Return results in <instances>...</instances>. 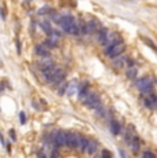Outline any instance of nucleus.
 <instances>
[{"instance_id":"obj_1","label":"nucleus","mask_w":157,"mask_h":158,"mask_svg":"<svg viewBox=\"0 0 157 158\" xmlns=\"http://www.w3.org/2000/svg\"><path fill=\"white\" fill-rule=\"evenodd\" d=\"M124 50H125V44L123 43V41H120V43L114 44V46H106V48H105V54L109 55V57L113 59V58L120 57V55L124 52Z\"/></svg>"},{"instance_id":"obj_2","label":"nucleus","mask_w":157,"mask_h":158,"mask_svg":"<svg viewBox=\"0 0 157 158\" xmlns=\"http://www.w3.org/2000/svg\"><path fill=\"white\" fill-rule=\"evenodd\" d=\"M78 136H80V135H77V133L65 132V146H68V147H70V148H76L77 147Z\"/></svg>"},{"instance_id":"obj_3","label":"nucleus","mask_w":157,"mask_h":158,"mask_svg":"<svg viewBox=\"0 0 157 158\" xmlns=\"http://www.w3.org/2000/svg\"><path fill=\"white\" fill-rule=\"evenodd\" d=\"M101 28V24L96 19L93 21H88L87 24H84V30H86V35H94L96 32V29Z\"/></svg>"},{"instance_id":"obj_4","label":"nucleus","mask_w":157,"mask_h":158,"mask_svg":"<svg viewBox=\"0 0 157 158\" xmlns=\"http://www.w3.org/2000/svg\"><path fill=\"white\" fill-rule=\"evenodd\" d=\"M145 98V96H143ZM143 104L146 106L147 109H156V106H157V98H156V93L154 92H152L150 95H147L146 98H145V101H143Z\"/></svg>"},{"instance_id":"obj_5","label":"nucleus","mask_w":157,"mask_h":158,"mask_svg":"<svg viewBox=\"0 0 157 158\" xmlns=\"http://www.w3.org/2000/svg\"><path fill=\"white\" fill-rule=\"evenodd\" d=\"M64 80H65V72L59 69V72H58L57 74L54 76V79L51 80V84H53L54 87H58L59 84L62 83V81H64Z\"/></svg>"},{"instance_id":"obj_6","label":"nucleus","mask_w":157,"mask_h":158,"mask_svg":"<svg viewBox=\"0 0 157 158\" xmlns=\"http://www.w3.org/2000/svg\"><path fill=\"white\" fill-rule=\"evenodd\" d=\"M96 148H98V144H96V142L95 140H88V143H87V146H86V153H88L90 155H94L95 154V151H96Z\"/></svg>"},{"instance_id":"obj_7","label":"nucleus","mask_w":157,"mask_h":158,"mask_svg":"<svg viewBox=\"0 0 157 158\" xmlns=\"http://www.w3.org/2000/svg\"><path fill=\"white\" fill-rule=\"evenodd\" d=\"M35 51H36V54L40 55V57H48V54H50V52H48V48H47L46 44H40V46H36Z\"/></svg>"},{"instance_id":"obj_8","label":"nucleus","mask_w":157,"mask_h":158,"mask_svg":"<svg viewBox=\"0 0 157 158\" xmlns=\"http://www.w3.org/2000/svg\"><path fill=\"white\" fill-rule=\"evenodd\" d=\"M88 92V83H83V84H78L77 87V93H78V98L81 99L86 93Z\"/></svg>"},{"instance_id":"obj_9","label":"nucleus","mask_w":157,"mask_h":158,"mask_svg":"<svg viewBox=\"0 0 157 158\" xmlns=\"http://www.w3.org/2000/svg\"><path fill=\"white\" fill-rule=\"evenodd\" d=\"M120 131H121V125H120L116 120H112V122H110V132L113 133V135H118Z\"/></svg>"},{"instance_id":"obj_10","label":"nucleus","mask_w":157,"mask_h":158,"mask_svg":"<svg viewBox=\"0 0 157 158\" xmlns=\"http://www.w3.org/2000/svg\"><path fill=\"white\" fill-rule=\"evenodd\" d=\"M130 144H131L132 151H134V153L136 154V153L139 151V148H141V142H139V137H138V136L135 135V136H134V139L131 140V143H130Z\"/></svg>"},{"instance_id":"obj_11","label":"nucleus","mask_w":157,"mask_h":158,"mask_svg":"<svg viewBox=\"0 0 157 158\" xmlns=\"http://www.w3.org/2000/svg\"><path fill=\"white\" fill-rule=\"evenodd\" d=\"M87 143H88V139L87 137H84V136H78V142H77V150H80V151H84L86 150V146H87Z\"/></svg>"},{"instance_id":"obj_12","label":"nucleus","mask_w":157,"mask_h":158,"mask_svg":"<svg viewBox=\"0 0 157 158\" xmlns=\"http://www.w3.org/2000/svg\"><path fill=\"white\" fill-rule=\"evenodd\" d=\"M77 87H78V83L77 81H72L70 84H68V88H66V93L68 95H73L75 92H77Z\"/></svg>"},{"instance_id":"obj_13","label":"nucleus","mask_w":157,"mask_h":158,"mask_svg":"<svg viewBox=\"0 0 157 158\" xmlns=\"http://www.w3.org/2000/svg\"><path fill=\"white\" fill-rule=\"evenodd\" d=\"M107 29H105V28H99V32H98V41H99L101 44L105 41V39H106V36H107Z\"/></svg>"},{"instance_id":"obj_14","label":"nucleus","mask_w":157,"mask_h":158,"mask_svg":"<svg viewBox=\"0 0 157 158\" xmlns=\"http://www.w3.org/2000/svg\"><path fill=\"white\" fill-rule=\"evenodd\" d=\"M68 84H69V83H64V81H62V83L57 87V88H58V90H57L58 92H57V93L59 95V96H64L65 93H66V88H68Z\"/></svg>"},{"instance_id":"obj_15","label":"nucleus","mask_w":157,"mask_h":158,"mask_svg":"<svg viewBox=\"0 0 157 158\" xmlns=\"http://www.w3.org/2000/svg\"><path fill=\"white\" fill-rule=\"evenodd\" d=\"M136 74H138V70H136V68H134V66L128 68V70H127V77H128V79L135 80L136 79Z\"/></svg>"},{"instance_id":"obj_16","label":"nucleus","mask_w":157,"mask_h":158,"mask_svg":"<svg viewBox=\"0 0 157 158\" xmlns=\"http://www.w3.org/2000/svg\"><path fill=\"white\" fill-rule=\"evenodd\" d=\"M40 26H41V29H43V32L47 33V35H50L51 30H53V28H51V25H50V22H47V21H43L41 24H40Z\"/></svg>"},{"instance_id":"obj_17","label":"nucleus","mask_w":157,"mask_h":158,"mask_svg":"<svg viewBox=\"0 0 157 158\" xmlns=\"http://www.w3.org/2000/svg\"><path fill=\"white\" fill-rule=\"evenodd\" d=\"M47 46V48H54V47H57V39H54V37H48V39L46 40V43H44Z\"/></svg>"},{"instance_id":"obj_18","label":"nucleus","mask_w":157,"mask_h":158,"mask_svg":"<svg viewBox=\"0 0 157 158\" xmlns=\"http://www.w3.org/2000/svg\"><path fill=\"white\" fill-rule=\"evenodd\" d=\"M101 104H102V103H101V98L98 96L96 99H94V101L91 102V103H90L88 106H87V107H90V109H95V107H98V106H101Z\"/></svg>"},{"instance_id":"obj_19","label":"nucleus","mask_w":157,"mask_h":158,"mask_svg":"<svg viewBox=\"0 0 157 158\" xmlns=\"http://www.w3.org/2000/svg\"><path fill=\"white\" fill-rule=\"evenodd\" d=\"M114 59V58H113ZM125 63V58H118V59H114V66L116 68H121V66H124Z\"/></svg>"},{"instance_id":"obj_20","label":"nucleus","mask_w":157,"mask_h":158,"mask_svg":"<svg viewBox=\"0 0 157 158\" xmlns=\"http://www.w3.org/2000/svg\"><path fill=\"white\" fill-rule=\"evenodd\" d=\"M95 110H96V115H98V117H105L106 110L102 107V104H101V106H98V107H95Z\"/></svg>"},{"instance_id":"obj_21","label":"nucleus","mask_w":157,"mask_h":158,"mask_svg":"<svg viewBox=\"0 0 157 158\" xmlns=\"http://www.w3.org/2000/svg\"><path fill=\"white\" fill-rule=\"evenodd\" d=\"M142 40H143V43H146L147 46L150 47V48H153V50H156V46H154V43L150 39H147V37H142Z\"/></svg>"},{"instance_id":"obj_22","label":"nucleus","mask_w":157,"mask_h":158,"mask_svg":"<svg viewBox=\"0 0 157 158\" xmlns=\"http://www.w3.org/2000/svg\"><path fill=\"white\" fill-rule=\"evenodd\" d=\"M6 14H7V10H6V6H1V7H0V18L3 19V21H4V19H6V17H7V15H6Z\"/></svg>"},{"instance_id":"obj_23","label":"nucleus","mask_w":157,"mask_h":158,"mask_svg":"<svg viewBox=\"0 0 157 158\" xmlns=\"http://www.w3.org/2000/svg\"><path fill=\"white\" fill-rule=\"evenodd\" d=\"M51 8L48 7V6H44L43 8H40L39 11H37V15H43V14H47V12H50Z\"/></svg>"},{"instance_id":"obj_24","label":"nucleus","mask_w":157,"mask_h":158,"mask_svg":"<svg viewBox=\"0 0 157 158\" xmlns=\"http://www.w3.org/2000/svg\"><path fill=\"white\" fill-rule=\"evenodd\" d=\"M19 121H21L22 125H25V122H26V114H25V112H21V113H19Z\"/></svg>"},{"instance_id":"obj_25","label":"nucleus","mask_w":157,"mask_h":158,"mask_svg":"<svg viewBox=\"0 0 157 158\" xmlns=\"http://www.w3.org/2000/svg\"><path fill=\"white\" fill-rule=\"evenodd\" d=\"M142 155L145 158H154V157H156V155H154V153H150V151H145Z\"/></svg>"},{"instance_id":"obj_26","label":"nucleus","mask_w":157,"mask_h":158,"mask_svg":"<svg viewBox=\"0 0 157 158\" xmlns=\"http://www.w3.org/2000/svg\"><path fill=\"white\" fill-rule=\"evenodd\" d=\"M8 133H10V139H11V140H14V142H15V140H17V136H15L14 129H10V131H8Z\"/></svg>"},{"instance_id":"obj_27","label":"nucleus","mask_w":157,"mask_h":158,"mask_svg":"<svg viewBox=\"0 0 157 158\" xmlns=\"http://www.w3.org/2000/svg\"><path fill=\"white\" fill-rule=\"evenodd\" d=\"M101 155H102V157H107V158H110V157H112V153H110V151H107V150H104Z\"/></svg>"},{"instance_id":"obj_28","label":"nucleus","mask_w":157,"mask_h":158,"mask_svg":"<svg viewBox=\"0 0 157 158\" xmlns=\"http://www.w3.org/2000/svg\"><path fill=\"white\" fill-rule=\"evenodd\" d=\"M125 62H127V65H128V68L134 66V61H132L131 58H125Z\"/></svg>"},{"instance_id":"obj_29","label":"nucleus","mask_w":157,"mask_h":158,"mask_svg":"<svg viewBox=\"0 0 157 158\" xmlns=\"http://www.w3.org/2000/svg\"><path fill=\"white\" fill-rule=\"evenodd\" d=\"M17 51L18 54H21V43H19V40H17Z\"/></svg>"},{"instance_id":"obj_30","label":"nucleus","mask_w":157,"mask_h":158,"mask_svg":"<svg viewBox=\"0 0 157 158\" xmlns=\"http://www.w3.org/2000/svg\"><path fill=\"white\" fill-rule=\"evenodd\" d=\"M118 154L121 155V157H123V158H125V157H127V154H125V151H123V150H121V148H120V150H118Z\"/></svg>"},{"instance_id":"obj_31","label":"nucleus","mask_w":157,"mask_h":158,"mask_svg":"<svg viewBox=\"0 0 157 158\" xmlns=\"http://www.w3.org/2000/svg\"><path fill=\"white\" fill-rule=\"evenodd\" d=\"M0 142H1V144H4L6 142H4V137H3V133L0 132Z\"/></svg>"}]
</instances>
